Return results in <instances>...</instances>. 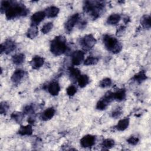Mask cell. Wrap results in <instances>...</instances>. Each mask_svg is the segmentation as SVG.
<instances>
[{
    "label": "cell",
    "instance_id": "277c9868",
    "mask_svg": "<svg viewBox=\"0 0 151 151\" xmlns=\"http://www.w3.org/2000/svg\"><path fill=\"white\" fill-rule=\"evenodd\" d=\"M103 41L106 48L113 53H118L122 50V46L115 37L106 35Z\"/></svg>",
    "mask_w": 151,
    "mask_h": 151
},
{
    "label": "cell",
    "instance_id": "4316f807",
    "mask_svg": "<svg viewBox=\"0 0 151 151\" xmlns=\"http://www.w3.org/2000/svg\"><path fill=\"white\" fill-rule=\"evenodd\" d=\"M53 27V24L52 22H48L46 23L45 25H43V27L41 28V32L44 34H48L52 28Z\"/></svg>",
    "mask_w": 151,
    "mask_h": 151
},
{
    "label": "cell",
    "instance_id": "e0dca14e",
    "mask_svg": "<svg viewBox=\"0 0 151 151\" xmlns=\"http://www.w3.org/2000/svg\"><path fill=\"white\" fill-rule=\"evenodd\" d=\"M18 133L22 136L24 135H31L32 133V129L31 125H27L24 126H21L18 130Z\"/></svg>",
    "mask_w": 151,
    "mask_h": 151
},
{
    "label": "cell",
    "instance_id": "836d02e7",
    "mask_svg": "<svg viewBox=\"0 0 151 151\" xmlns=\"http://www.w3.org/2000/svg\"><path fill=\"white\" fill-rule=\"evenodd\" d=\"M127 141L129 144L132 145H135L138 143L139 139L134 136H131L127 139Z\"/></svg>",
    "mask_w": 151,
    "mask_h": 151
},
{
    "label": "cell",
    "instance_id": "d6a6232c",
    "mask_svg": "<svg viewBox=\"0 0 151 151\" xmlns=\"http://www.w3.org/2000/svg\"><path fill=\"white\" fill-rule=\"evenodd\" d=\"M8 105L5 103V102H2L1 103V106H0V112L1 114H5L8 109Z\"/></svg>",
    "mask_w": 151,
    "mask_h": 151
},
{
    "label": "cell",
    "instance_id": "8992f818",
    "mask_svg": "<svg viewBox=\"0 0 151 151\" xmlns=\"http://www.w3.org/2000/svg\"><path fill=\"white\" fill-rule=\"evenodd\" d=\"M96 137L94 136L87 134L83 137L80 140V144L84 147H89L94 145Z\"/></svg>",
    "mask_w": 151,
    "mask_h": 151
},
{
    "label": "cell",
    "instance_id": "4dcf8cb0",
    "mask_svg": "<svg viewBox=\"0 0 151 151\" xmlns=\"http://www.w3.org/2000/svg\"><path fill=\"white\" fill-rule=\"evenodd\" d=\"M107 104H107L104 101H103V100H100V101H99L97 102V105H96V108L99 110H103L106 108Z\"/></svg>",
    "mask_w": 151,
    "mask_h": 151
},
{
    "label": "cell",
    "instance_id": "cb8c5ba5",
    "mask_svg": "<svg viewBox=\"0 0 151 151\" xmlns=\"http://www.w3.org/2000/svg\"><path fill=\"white\" fill-rule=\"evenodd\" d=\"M146 78H147V76L144 71H141L140 72L138 73L133 77V79L136 80L137 82H138L139 83H142V81L145 80Z\"/></svg>",
    "mask_w": 151,
    "mask_h": 151
},
{
    "label": "cell",
    "instance_id": "f546056e",
    "mask_svg": "<svg viewBox=\"0 0 151 151\" xmlns=\"http://www.w3.org/2000/svg\"><path fill=\"white\" fill-rule=\"evenodd\" d=\"M11 117L12 119H14L16 122H19L23 117V115L21 113H19V112H14L12 114H11Z\"/></svg>",
    "mask_w": 151,
    "mask_h": 151
},
{
    "label": "cell",
    "instance_id": "d590c367",
    "mask_svg": "<svg viewBox=\"0 0 151 151\" xmlns=\"http://www.w3.org/2000/svg\"><path fill=\"white\" fill-rule=\"evenodd\" d=\"M122 114V111L120 109H116L112 113V117H117L120 116Z\"/></svg>",
    "mask_w": 151,
    "mask_h": 151
},
{
    "label": "cell",
    "instance_id": "9a60e30c",
    "mask_svg": "<svg viewBox=\"0 0 151 151\" xmlns=\"http://www.w3.org/2000/svg\"><path fill=\"white\" fill-rule=\"evenodd\" d=\"M55 114V110L52 107L46 109L42 113V119L44 120H48L51 119Z\"/></svg>",
    "mask_w": 151,
    "mask_h": 151
},
{
    "label": "cell",
    "instance_id": "e575fe53",
    "mask_svg": "<svg viewBox=\"0 0 151 151\" xmlns=\"http://www.w3.org/2000/svg\"><path fill=\"white\" fill-rule=\"evenodd\" d=\"M33 111H34V109L31 106H27L24 108V112L27 114L31 113Z\"/></svg>",
    "mask_w": 151,
    "mask_h": 151
},
{
    "label": "cell",
    "instance_id": "603a6c76",
    "mask_svg": "<svg viewBox=\"0 0 151 151\" xmlns=\"http://www.w3.org/2000/svg\"><path fill=\"white\" fill-rule=\"evenodd\" d=\"M25 59V55L23 54H17L14 55L12 58V60L13 63L17 65H19L22 64Z\"/></svg>",
    "mask_w": 151,
    "mask_h": 151
},
{
    "label": "cell",
    "instance_id": "484cf974",
    "mask_svg": "<svg viewBox=\"0 0 151 151\" xmlns=\"http://www.w3.org/2000/svg\"><path fill=\"white\" fill-rule=\"evenodd\" d=\"M99 61V58L95 57H88L84 61V64L86 65H91L96 64Z\"/></svg>",
    "mask_w": 151,
    "mask_h": 151
},
{
    "label": "cell",
    "instance_id": "8fae6325",
    "mask_svg": "<svg viewBox=\"0 0 151 151\" xmlns=\"http://www.w3.org/2000/svg\"><path fill=\"white\" fill-rule=\"evenodd\" d=\"M44 63V60L40 56H35L31 61V65L34 69H38L42 66Z\"/></svg>",
    "mask_w": 151,
    "mask_h": 151
},
{
    "label": "cell",
    "instance_id": "5bb4252c",
    "mask_svg": "<svg viewBox=\"0 0 151 151\" xmlns=\"http://www.w3.org/2000/svg\"><path fill=\"white\" fill-rule=\"evenodd\" d=\"M44 12L48 17L53 18L58 15L59 12V8L54 6H51L47 8Z\"/></svg>",
    "mask_w": 151,
    "mask_h": 151
},
{
    "label": "cell",
    "instance_id": "d4e9b609",
    "mask_svg": "<svg viewBox=\"0 0 151 151\" xmlns=\"http://www.w3.org/2000/svg\"><path fill=\"white\" fill-rule=\"evenodd\" d=\"M69 73H70V76L73 79H78L79 76L81 75L80 71L78 69L74 68V67H71L69 69Z\"/></svg>",
    "mask_w": 151,
    "mask_h": 151
},
{
    "label": "cell",
    "instance_id": "7c38bea8",
    "mask_svg": "<svg viewBox=\"0 0 151 151\" xmlns=\"http://www.w3.org/2000/svg\"><path fill=\"white\" fill-rule=\"evenodd\" d=\"M48 90L49 93L52 96L58 95L60 92V87L59 84L56 81L51 82L48 85Z\"/></svg>",
    "mask_w": 151,
    "mask_h": 151
},
{
    "label": "cell",
    "instance_id": "f1b7e54d",
    "mask_svg": "<svg viewBox=\"0 0 151 151\" xmlns=\"http://www.w3.org/2000/svg\"><path fill=\"white\" fill-rule=\"evenodd\" d=\"M111 84V80L109 78H106L103 80H102L100 83V86L101 87H107Z\"/></svg>",
    "mask_w": 151,
    "mask_h": 151
},
{
    "label": "cell",
    "instance_id": "83f0119b",
    "mask_svg": "<svg viewBox=\"0 0 151 151\" xmlns=\"http://www.w3.org/2000/svg\"><path fill=\"white\" fill-rule=\"evenodd\" d=\"M103 146L106 149H110L112 147H113V146L114 145V142L113 140L111 139H105L103 142Z\"/></svg>",
    "mask_w": 151,
    "mask_h": 151
},
{
    "label": "cell",
    "instance_id": "ac0fdd59",
    "mask_svg": "<svg viewBox=\"0 0 151 151\" xmlns=\"http://www.w3.org/2000/svg\"><path fill=\"white\" fill-rule=\"evenodd\" d=\"M38 32V31L37 25H34L32 24L28 29L27 35L28 38L32 39V38H34L37 35Z\"/></svg>",
    "mask_w": 151,
    "mask_h": 151
},
{
    "label": "cell",
    "instance_id": "3957f363",
    "mask_svg": "<svg viewBox=\"0 0 151 151\" xmlns=\"http://www.w3.org/2000/svg\"><path fill=\"white\" fill-rule=\"evenodd\" d=\"M103 6L104 5L101 2L86 1L84 5V10L89 13L94 19L99 16Z\"/></svg>",
    "mask_w": 151,
    "mask_h": 151
},
{
    "label": "cell",
    "instance_id": "1f68e13d",
    "mask_svg": "<svg viewBox=\"0 0 151 151\" xmlns=\"http://www.w3.org/2000/svg\"><path fill=\"white\" fill-rule=\"evenodd\" d=\"M67 94L70 96H72L75 94V93L77 92V88L75 86H70L67 88Z\"/></svg>",
    "mask_w": 151,
    "mask_h": 151
},
{
    "label": "cell",
    "instance_id": "52a82bcc",
    "mask_svg": "<svg viewBox=\"0 0 151 151\" xmlns=\"http://www.w3.org/2000/svg\"><path fill=\"white\" fill-rule=\"evenodd\" d=\"M80 16L78 14H75L72 15L66 22L65 24V28L68 32H70L73 27L75 26L76 24L78 22Z\"/></svg>",
    "mask_w": 151,
    "mask_h": 151
},
{
    "label": "cell",
    "instance_id": "5b68a950",
    "mask_svg": "<svg viewBox=\"0 0 151 151\" xmlns=\"http://www.w3.org/2000/svg\"><path fill=\"white\" fill-rule=\"evenodd\" d=\"M96 43V40L91 34L86 35L84 37L82 40V45L84 48L86 50L90 49L93 47V46Z\"/></svg>",
    "mask_w": 151,
    "mask_h": 151
},
{
    "label": "cell",
    "instance_id": "ffe728a7",
    "mask_svg": "<svg viewBox=\"0 0 151 151\" xmlns=\"http://www.w3.org/2000/svg\"><path fill=\"white\" fill-rule=\"evenodd\" d=\"M114 99L117 101H122L126 97V91L124 89H119L115 93H113Z\"/></svg>",
    "mask_w": 151,
    "mask_h": 151
},
{
    "label": "cell",
    "instance_id": "6da1fadb",
    "mask_svg": "<svg viewBox=\"0 0 151 151\" xmlns=\"http://www.w3.org/2000/svg\"><path fill=\"white\" fill-rule=\"evenodd\" d=\"M67 48L66 40L63 36L56 37L51 42L50 50L55 55L63 54L66 51Z\"/></svg>",
    "mask_w": 151,
    "mask_h": 151
},
{
    "label": "cell",
    "instance_id": "44dd1931",
    "mask_svg": "<svg viewBox=\"0 0 151 151\" xmlns=\"http://www.w3.org/2000/svg\"><path fill=\"white\" fill-rule=\"evenodd\" d=\"M140 23L143 28L149 29L151 27L150 16L147 15H143L140 19Z\"/></svg>",
    "mask_w": 151,
    "mask_h": 151
},
{
    "label": "cell",
    "instance_id": "7a4b0ae2",
    "mask_svg": "<svg viewBox=\"0 0 151 151\" xmlns=\"http://www.w3.org/2000/svg\"><path fill=\"white\" fill-rule=\"evenodd\" d=\"M28 9L22 4H13L5 11V15L8 19H13L17 17L26 15Z\"/></svg>",
    "mask_w": 151,
    "mask_h": 151
},
{
    "label": "cell",
    "instance_id": "9c48e42d",
    "mask_svg": "<svg viewBox=\"0 0 151 151\" xmlns=\"http://www.w3.org/2000/svg\"><path fill=\"white\" fill-rule=\"evenodd\" d=\"M84 54L81 51H74L72 54V63L74 65H80L84 60Z\"/></svg>",
    "mask_w": 151,
    "mask_h": 151
},
{
    "label": "cell",
    "instance_id": "d6986e66",
    "mask_svg": "<svg viewBox=\"0 0 151 151\" xmlns=\"http://www.w3.org/2000/svg\"><path fill=\"white\" fill-rule=\"evenodd\" d=\"M121 19L120 15L117 14H114L110 15L107 20V22L110 25H115L117 24Z\"/></svg>",
    "mask_w": 151,
    "mask_h": 151
},
{
    "label": "cell",
    "instance_id": "4fadbf2b",
    "mask_svg": "<svg viewBox=\"0 0 151 151\" xmlns=\"http://www.w3.org/2000/svg\"><path fill=\"white\" fill-rule=\"evenodd\" d=\"M25 71L22 70H17L11 77V80L15 83H18L24 76Z\"/></svg>",
    "mask_w": 151,
    "mask_h": 151
},
{
    "label": "cell",
    "instance_id": "30bf717a",
    "mask_svg": "<svg viewBox=\"0 0 151 151\" xmlns=\"http://www.w3.org/2000/svg\"><path fill=\"white\" fill-rule=\"evenodd\" d=\"M45 16L46 15L44 11H38L34 13L31 17L32 24L34 25H37L44 19Z\"/></svg>",
    "mask_w": 151,
    "mask_h": 151
},
{
    "label": "cell",
    "instance_id": "2e32d148",
    "mask_svg": "<svg viewBox=\"0 0 151 151\" xmlns=\"http://www.w3.org/2000/svg\"><path fill=\"white\" fill-rule=\"evenodd\" d=\"M129 124V120L128 119H123L120 120L117 124L116 125V128L120 131H123L126 129Z\"/></svg>",
    "mask_w": 151,
    "mask_h": 151
},
{
    "label": "cell",
    "instance_id": "7402d4cb",
    "mask_svg": "<svg viewBox=\"0 0 151 151\" xmlns=\"http://www.w3.org/2000/svg\"><path fill=\"white\" fill-rule=\"evenodd\" d=\"M77 81L80 87H84L88 84L89 82V78L87 75H80L77 79Z\"/></svg>",
    "mask_w": 151,
    "mask_h": 151
},
{
    "label": "cell",
    "instance_id": "ba28073f",
    "mask_svg": "<svg viewBox=\"0 0 151 151\" xmlns=\"http://www.w3.org/2000/svg\"><path fill=\"white\" fill-rule=\"evenodd\" d=\"M0 48L1 53L5 52V53L8 54L15 50V44L13 41L11 40H8L5 41L4 44H2L1 45Z\"/></svg>",
    "mask_w": 151,
    "mask_h": 151
}]
</instances>
